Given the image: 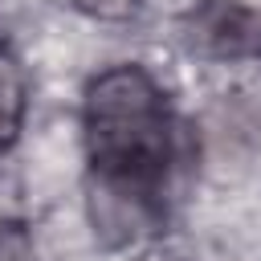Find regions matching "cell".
Returning a JSON list of instances; mask_svg holds the SVG:
<instances>
[{
  "label": "cell",
  "instance_id": "cell-3",
  "mask_svg": "<svg viewBox=\"0 0 261 261\" xmlns=\"http://www.w3.org/2000/svg\"><path fill=\"white\" fill-rule=\"evenodd\" d=\"M24 110H29L24 69H20V61H16L8 49H0V151H8V147L20 139Z\"/></svg>",
  "mask_w": 261,
  "mask_h": 261
},
{
  "label": "cell",
  "instance_id": "cell-1",
  "mask_svg": "<svg viewBox=\"0 0 261 261\" xmlns=\"http://www.w3.org/2000/svg\"><path fill=\"white\" fill-rule=\"evenodd\" d=\"M82 143L94 232L118 249L155 237L175 163V122L159 82L135 61L94 73L82 98Z\"/></svg>",
  "mask_w": 261,
  "mask_h": 261
},
{
  "label": "cell",
  "instance_id": "cell-2",
  "mask_svg": "<svg viewBox=\"0 0 261 261\" xmlns=\"http://www.w3.org/2000/svg\"><path fill=\"white\" fill-rule=\"evenodd\" d=\"M184 45L212 61H253L261 57V4L241 0H200L179 20Z\"/></svg>",
  "mask_w": 261,
  "mask_h": 261
},
{
  "label": "cell",
  "instance_id": "cell-5",
  "mask_svg": "<svg viewBox=\"0 0 261 261\" xmlns=\"http://www.w3.org/2000/svg\"><path fill=\"white\" fill-rule=\"evenodd\" d=\"M73 4L94 20H130L143 8V0H73Z\"/></svg>",
  "mask_w": 261,
  "mask_h": 261
},
{
  "label": "cell",
  "instance_id": "cell-4",
  "mask_svg": "<svg viewBox=\"0 0 261 261\" xmlns=\"http://www.w3.org/2000/svg\"><path fill=\"white\" fill-rule=\"evenodd\" d=\"M0 261H37L33 232L20 220H0Z\"/></svg>",
  "mask_w": 261,
  "mask_h": 261
}]
</instances>
